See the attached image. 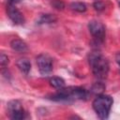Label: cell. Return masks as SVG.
I'll return each instance as SVG.
<instances>
[{"mask_svg": "<svg viewBox=\"0 0 120 120\" xmlns=\"http://www.w3.org/2000/svg\"><path fill=\"white\" fill-rule=\"evenodd\" d=\"M7 14H8V18L15 24L22 25V24L24 23V17L22 15V13L15 7L14 4L8 3V5H7Z\"/></svg>", "mask_w": 120, "mask_h": 120, "instance_id": "7", "label": "cell"}, {"mask_svg": "<svg viewBox=\"0 0 120 120\" xmlns=\"http://www.w3.org/2000/svg\"><path fill=\"white\" fill-rule=\"evenodd\" d=\"M37 66L42 75H47L52 70V59L45 53H41L37 57Z\"/></svg>", "mask_w": 120, "mask_h": 120, "instance_id": "6", "label": "cell"}, {"mask_svg": "<svg viewBox=\"0 0 120 120\" xmlns=\"http://www.w3.org/2000/svg\"><path fill=\"white\" fill-rule=\"evenodd\" d=\"M51 86H52L55 89H61L65 87V81L60 77H52L49 81Z\"/></svg>", "mask_w": 120, "mask_h": 120, "instance_id": "10", "label": "cell"}, {"mask_svg": "<svg viewBox=\"0 0 120 120\" xmlns=\"http://www.w3.org/2000/svg\"><path fill=\"white\" fill-rule=\"evenodd\" d=\"M113 99L108 95H98L92 103L93 109L100 119H107L112 109Z\"/></svg>", "mask_w": 120, "mask_h": 120, "instance_id": "3", "label": "cell"}, {"mask_svg": "<svg viewBox=\"0 0 120 120\" xmlns=\"http://www.w3.org/2000/svg\"><path fill=\"white\" fill-rule=\"evenodd\" d=\"M16 65L18 68L25 75H27L31 69V63L27 58H20L17 60Z\"/></svg>", "mask_w": 120, "mask_h": 120, "instance_id": "9", "label": "cell"}, {"mask_svg": "<svg viewBox=\"0 0 120 120\" xmlns=\"http://www.w3.org/2000/svg\"><path fill=\"white\" fill-rule=\"evenodd\" d=\"M88 96L87 91L82 87L72 86L61 88L57 93L51 96V99L56 101H71L75 99H85Z\"/></svg>", "mask_w": 120, "mask_h": 120, "instance_id": "2", "label": "cell"}, {"mask_svg": "<svg viewBox=\"0 0 120 120\" xmlns=\"http://www.w3.org/2000/svg\"><path fill=\"white\" fill-rule=\"evenodd\" d=\"M10 47H11L12 50H14V51H16L18 52H25L28 50L27 44L23 40H22L20 38L12 39L11 42H10Z\"/></svg>", "mask_w": 120, "mask_h": 120, "instance_id": "8", "label": "cell"}, {"mask_svg": "<svg viewBox=\"0 0 120 120\" xmlns=\"http://www.w3.org/2000/svg\"><path fill=\"white\" fill-rule=\"evenodd\" d=\"M70 8L77 12H84L86 10V5L82 2H73L70 4Z\"/></svg>", "mask_w": 120, "mask_h": 120, "instance_id": "11", "label": "cell"}, {"mask_svg": "<svg viewBox=\"0 0 120 120\" xmlns=\"http://www.w3.org/2000/svg\"><path fill=\"white\" fill-rule=\"evenodd\" d=\"M119 6H120V2H119Z\"/></svg>", "mask_w": 120, "mask_h": 120, "instance_id": "18", "label": "cell"}, {"mask_svg": "<svg viewBox=\"0 0 120 120\" xmlns=\"http://www.w3.org/2000/svg\"><path fill=\"white\" fill-rule=\"evenodd\" d=\"M88 29L93 38L98 42H103L106 36L105 26L98 21H91L88 23Z\"/></svg>", "mask_w": 120, "mask_h": 120, "instance_id": "5", "label": "cell"}, {"mask_svg": "<svg viewBox=\"0 0 120 120\" xmlns=\"http://www.w3.org/2000/svg\"><path fill=\"white\" fill-rule=\"evenodd\" d=\"M21 0H8V3H9V4H16V3H18V2H20Z\"/></svg>", "mask_w": 120, "mask_h": 120, "instance_id": "17", "label": "cell"}, {"mask_svg": "<svg viewBox=\"0 0 120 120\" xmlns=\"http://www.w3.org/2000/svg\"><path fill=\"white\" fill-rule=\"evenodd\" d=\"M52 6L54 8L58 9V10H60V9L62 10V9L65 8V4H64V2H63L62 0H52Z\"/></svg>", "mask_w": 120, "mask_h": 120, "instance_id": "13", "label": "cell"}, {"mask_svg": "<svg viewBox=\"0 0 120 120\" xmlns=\"http://www.w3.org/2000/svg\"><path fill=\"white\" fill-rule=\"evenodd\" d=\"M7 108L10 119L22 120L25 118V112L19 100H10L8 103Z\"/></svg>", "mask_w": 120, "mask_h": 120, "instance_id": "4", "label": "cell"}, {"mask_svg": "<svg viewBox=\"0 0 120 120\" xmlns=\"http://www.w3.org/2000/svg\"><path fill=\"white\" fill-rule=\"evenodd\" d=\"M115 60H116V63L118 64V66H119V68H120V52L116 53V55H115Z\"/></svg>", "mask_w": 120, "mask_h": 120, "instance_id": "16", "label": "cell"}, {"mask_svg": "<svg viewBox=\"0 0 120 120\" xmlns=\"http://www.w3.org/2000/svg\"><path fill=\"white\" fill-rule=\"evenodd\" d=\"M94 8H95V9H97V10H102V9H104V4L100 1V0H97L95 3H94Z\"/></svg>", "mask_w": 120, "mask_h": 120, "instance_id": "15", "label": "cell"}, {"mask_svg": "<svg viewBox=\"0 0 120 120\" xmlns=\"http://www.w3.org/2000/svg\"><path fill=\"white\" fill-rule=\"evenodd\" d=\"M88 61L92 72L96 78L103 80L107 77L110 66L105 56H103L99 52H91L88 56Z\"/></svg>", "mask_w": 120, "mask_h": 120, "instance_id": "1", "label": "cell"}, {"mask_svg": "<svg viewBox=\"0 0 120 120\" xmlns=\"http://www.w3.org/2000/svg\"><path fill=\"white\" fill-rule=\"evenodd\" d=\"M56 21V17H54L53 15L52 14H43L39 21H38V23H52V22H54Z\"/></svg>", "mask_w": 120, "mask_h": 120, "instance_id": "12", "label": "cell"}, {"mask_svg": "<svg viewBox=\"0 0 120 120\" xmlns=\"http://www.w3.org/2000/svg\"><path fill=\"white\" fill-rule=\"evenodd\" d=\"M8 57L5 54V53H1V55H0V64H1V66L4 68V67H6V66H8Z\"/></svg>", "mask_w": 120, "mask_h": 120, "instance_id": "14", "label": "cell"}]
</instances>
